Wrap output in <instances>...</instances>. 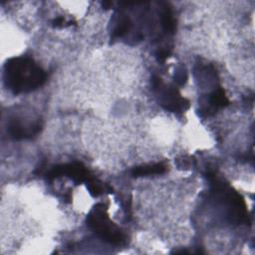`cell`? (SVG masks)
<instances>
[{"label":"cell","instance_id":"cell-1","mask_svg":"<svg viewBox=\"0 0 255 255\" xmlns=\"http://www.w3.org/2000/svg\"><path fill=\"white\" fill-rule=\"evenodd\" d=\"M5 86L15 95L32 92L47 80L46 72L29 57H14L4 65Z\"/></svg>","mask_w":255,"mask_h":255},{"label":"cell","instance_id":"cell-2","mask_svg":"<svg viewBox=\"0 0 255 255\" xmlns=\"http://www.w3.org/2000/svg\"><path fill=\"white\" fill-rule=\"evenodd\" d=\"M88 226L104 241L114 245H124L127 241L126 234L115 224L107 213V205L96 204L87 217Z\"/></svg>","mask_w":255,"mask_h":255},{"label":"cell","instance_id":"cell-3","mask_svg":"<svg viewBox=\"0 0 255 255\" xmlns=\"http://www.w3.org/2000/svg\"><path fill=\"white\" fill-rule=\"evenodd\" d=\"M151 86L159 105L164 110L171 113H181L189 108V101L183 98L176 88L164 84L160 77L154 75L151 78Z\"/></svg>","mask_w":255,"mask_h":255},{"label":"cell","instance_id":"cell-4","mask_svg":"<svg viewBox=\"0 0 255 255\" xmlns=\"http://www.w3.org/2000/svg\"><path fill=\"white\" fill-rule=\"evenodd\" d=\"M63 175L72 178L77 184L82 182L87 183L93 178V175L83 163L72 162L54 166L48 173V179L53 180Z\"/></svg>","mask_w":255,"mask_h":255},{"label":"cell","instance_id":"cell-5","mask_svg":"<svg viewBox=\"0 0 255 255\" xmlns=\"http://www.w3.org/2000/svg\"><path fill=\"white\" fill-rule=\"evenodd\" d=\"M42 128L40 121L35 123H24L20 119L14 118L9 121L8 133L14 139H26L31 138L38 134Z\"/></svg>","mask_w":255,"mask_h":255},{"label":"cell","instance_id":"cell-6","mask_svg":"<svg viewBox=\"0 0 255 255\" xmlns=\"http://www.w3.org/2000/svg\"><path fill=\"white\" fill-rule=\"evenodd\" d=\"M209 108L206 110V115H210L211 113L215 112L218 108L227 107L230 102L225 96V92L222 88H217L209 95Z\"/></svg>","mask_w":255,"mask_h":255},{"label":"cell","instance_id":"cell-7","mask_svg":"<svg viewBox=\"0 0 255 255\" xmlns=\"http://www.w3.org/2000/svg\"><path fill=\"white\" fill-rule=\"evenodd\" d=\"M131 28V21L128 15L120 12L115 20V25L112 31L113 38H120L129 32Z\"/></svg>","mask_w":255,"mask_h":255},{"label":"cell","instance_id":"cell-8","mask_svg":"<svg viewBox=\"0 0 255 255\" xmlns=\"http://www.w3.org/2000/svg\"><path fill=\"white\" fill-rule=\"evenodd\" d=\"M166 165L162 162L153 163V164H145L136 166L131 170V175L133 177L138 176H147V175H154V174H161L165 172Z\"/></svg>","mask_w":255,"mask_h":255},{"label":"cell","instance_id":"cell-9","mask_svg":"<svg viewBox=\"0 0 255 255\" xmlns=\"http://www.w3.org/2000/svg\"><path fill=\"white\" fill-rule=\"evenodd\" d=\"M161 26L165 33H173L175 30V20L172 15L171 9L168 7V4L163 3L161 9Z\"/></svg>","mask_w":255,"mask_h":255},{"label":"cell","instance_id":"cell-10","mask_svg":"<svg viewBox=\"0 0 255 255\" xmlns=\"http://www.w3.org/2000/svg\"><path fill=\"white\" fill-rule=\"evenodd\" d=\"M86 184H87V188H88L90 194L94 197L101 195L105 191V185L103 184V182H101L100 180H98L94 177L90 181H88Z\"/></svg>","mask_w":255,"mask_h":255},{"label":"cell","instance_id":"cell-11","mask_svg":"<svg viewBox=\"0 0 255 255\" xmlns=\"http://www.w3.org/2000/svg\"><path fill=\"white\" fill-rule=\"evenodd\" d=\"M174 81L178 84V85H183L185 82H186V79H187V74H186V71L180 67L179 70L177 72H175V75H174Z\"/></svg>","mask_w":255,"mask_h":255},{"label":"cell","instance_id":"cell-12","mask_svg":"<svg viewBox=\"0 0 255 255\" xmlns=\"http://www.w3.org/2000/svg\"><path fill=\"white\" fill-rule=\"evenodd\" d=\"M169 54H170V51H169V49H163V48H161V49H159L158 50V52H157V58H158V60H160V61H164L168 56H169Z\"/></svg>","mask_w":255,"mask_h":255},{"label":"cell","instance_id":"cell-13","mask_svg":"<svg viewBox=\"0 0 255 255\" xmlns=\"http://www.w3.org/2000/svg\"><path fill=\"white\" fill-rule=\"evenodd\" d=\"M65 23V19L63 17H58L52 21V25L54 27H63Z\"/></svg>","mask_w":255,"mask_h":255},{"label":"cell","instance_id":"cell-14","mask_svg":"<svg viewBox=\"0 0 255 255\" xmlns=\"http://www.w3.org/2000/svg\"><path fill=\"white\" fill-rule=\"evenodd\" d=\"M102 5H103V7H104V8L109 9V8H111V6L113 5V3H112V2H110V1H106V2H103V3H102Z\"/></svg>","mask_w":255,"mask_h":255}]
</instances>
